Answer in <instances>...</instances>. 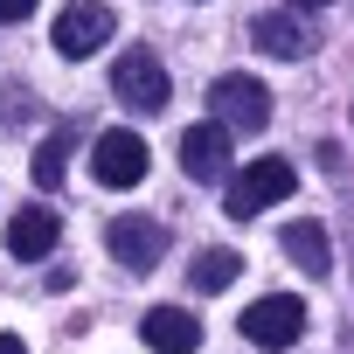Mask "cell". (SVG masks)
<instances>
[{
  "label": "cell",
  "mask_w": 354,
  "mask_h": 354,
  "mask_svg": "<svg viewBox=\"0 0 354 354\" xmlns=\"http://www.w3.org/2000/svg\"><path fill=\"white\" fill-rule=\"evenodd\" d=\"M299 188V174H292V160H250L236 181L223 188V209L236 216V223H250V216H264L271 202H285Z\"/></svg>",
  "instance_id": "1"
},
{
  "label": "cell",
  "mask_w": 354,
  "mask_h": 354,
  "mask_svg": "<svg viewBox=\"0 0 354 354\" xmlns=\"http://www.w3.org/2000/svg\"><path fill=\"white\" fill-rule=\"evenodd\" d=\"M209 118L230 125V132H257V125H271V91L250 70H230V77L209 84Z\"/></svg>",
  "instance_id": "2"
},
{
  "label": "cell",
  "mask_w": 354,
  "mask_h": 354,
  "mask_svg": "<svg viewBox=\"0 0 354 354\" xmlns=\"http://www.w3.org/2000/svg\"><path fill=\"white\" fill-rule=\"evenodd\" d=\"M111 91H118L132 111H160V104L174 97V84H167V70H160L153 49H125L118 70H111Z\"/></svg>",
  "instance_id": "3"
},
{
  "label": "cell",
  "mask_w": 354,
  "mask_h": 354,
  "mask_svg": "<svg viewBox=\"0 0 354 354\" xmlns=\"http://www.w3.org/2000/svg\"><path fill=\"white\" fill-rule=\"evenodd\" d=\"M299 333H306V306L292 292H271V299L243 306V340L250 347H292Z\"/></svg>",
  "instance_id": "4"
},
{
  "label": "cell",
  "mask_w": 354,
  "mask_h": 354,
  "mask_svg": "<svg viewBox=\"0 0 354 354\" xmlns=\"http://www.w3.org/2000/svg\"><path fill=\"white\" fill-rule=\"evenodd\" d=\"M91 174H97V181L104 188H139L146 181V139L139 132H104L97 146H91Z\"/></svg>",
  "instance_id": "5"
},
{
  "label": "cell",
  "mask_w": 354,
  "mask_h": 354,
  "mask_svg": "<svg viewBox=\"0 0 354 354\" xmlns=\"http://www.w3.org/2000/svg\"><path fill=\"white\" fill-rule=\"evenodd\" d=\"M104 250H111L125 271H153L160 250H167V230H160L153 216H118V223L104 230Z\"/></svg>",
  "instance_id": "6"
},
{
  "label": "cell",
  "mask_w": 354,
  "mask_h": 354,
  "mask_svg": "<svg viewBox=\"0 0 354 354\" xmlns=\"http://www.w3.org/2000/svg\"><path fill=\"white\" fill-rule=\"evenodd\" d=\"M111 42V8L104 0H70V8L56 15V49L63 56H91Z\"/></svg>",
  "instance_id": "7"
},
{
  "label": "cell",
  "mask_w": 354,
  "mask_h": 354,
  "mask_svg": "<svg viewBox=\"0 0 354 354\" xmlns=\"http://www.w3.org/2000/svg\"><path fill=\"white\" fill-rule=\"evenodd\" d=\"M181 167L195 174V181H230V125H188V139H181Z\"/></svg>",
  "instance_id": "8"
},
{
  "label": "cell",
  "mask_w": 354,
  "mask_h": 354,
  "mask_svg": "<svg viewBox=\"0 0 354 354\" xmlns=\"http://www.w3.org/2000/svg\"><path fill=\"white\" fill-rule=\"evenodd\" d=\"M250 42L264 56H313L319 49V28H313V15H257L250 21Z\"/></svg>",
  "instance_id": "9"
},
{
  "label": "cell",
  "mask_w": 354,
  "mask_h": 354,
  "mask_svg": "<svg viewBox=\"0 0 354 354\" xmlns=\"http://www.w3.org/2000/svg\"><path fill=\"white\" fill-rule=\"evenodd\" d=\"M139 340L160 347V354H195V347H202V326H195V313H181V306H153V313L139 319Z\"/></svg>",
  "instance_id": "10"
},
{
  "label": "cell",
  "mask_w": 354,
  "mask_h": 354,
  "mask_svg": "<svg viewBox=\"0 0 354 354\" xmlns=\"http://www.w3.org/2000/svg\"><path fill=\"white\" fill-rule=\"evenodd\" d=\"M56 236H63V223H56V209H21V216L8 223V250H15L21 264H35V257H49V250H56Z\"/></svg>",
  "instance_id": "11"
},
{
  "label": "cell",
  "mask_w": 354,
  "mask_h": 354,
  "mask_svg": "<svg viewBox=\"0 0 354 354\" xmlns=\"http://www.w3.org/2000/svg\"><path fill=\"white\" fill-rule=\"evenodd\" d=\"M285 257H292L306 278H326L333 243H326V230H319V223H292V230H285Z\"/></svg>",
  "instance_id": "12"
},
{
  "label": "cell",
  "mask_w": 354,
  "mask_h": 354,
  "mask_svg": "<svg viewBox=\"0 0 354 354\" xmlns=\"http://www.w3.org/2000/svg\"><path fill=\"white\" fill-rule=\"evenodd\" d=\"M236 271H243L236 250H202L195 271H188V285H195V292H223V285H236Z\"/></svg>",
  "instance_id": "13"
},
{
  "label": "cell",
  "mask_w": 354,
  "mask_h": 354,
  "mask_svg": "<svg viewBox=\"0 0 354 354\" xmlns=\"http://www.w3.org/2000/svg\"><path fill=\"white\" fill-rule=\"evenodd\" d=\"M70 146H77V132H70V125H56V132L35 146V181H42V188H56V181H63V167H70Z\"/></svg>",
  "instance_id": "14"
},
{
  "label": "cell",
  "mask_w": 354,
  "mask_h": 354,
  "mask_svg": "<svg viewBox=\"0 0 354 354\" xmlns=\"http://www.w3.org/2000/svg\"><path fill=\"white\" fill-rule=\"evenodd\" d=\"M35 15V0H0V21H28Z\"/></svg>",
  "instance_id": "15"
},
{
  "label": "cell",
  "mask_w": 354,
  "mask_h": 354,
  "mask_svg": "<svg viewBox=\"0 0 354 354\" xmlns=\"http://www.w3.org/2000/svg\"><path fill=\"white\" fill-rule=\"evenodd\" d=\"M0 354H28V347H21V340H15V333H0Z\"/></svg>",
  "instance_id": "16"
},
{
  "label": "cell",
  "mask_w": 354,
  "mask_h": 354,
  "mask_svg": "<svg viewBox=\"0 0 354 354\" xmlns=\"http://www.w3.org/2000/svg\"><path fill=\"white\" fill-rule=\"evenodd\" d=\"M299 8H333V0H299Z\"/></svg>",
  "instance_id": "17"
}]
</instances>
